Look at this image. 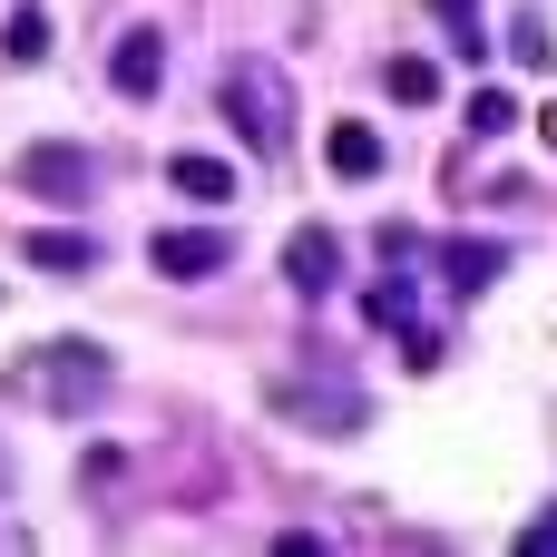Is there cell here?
I'll return each instance as SVG.
<instances>
[{
	"mask_svg": "<svg viewBox=\"0 0 557 557\" xmlns=\"http://www.w3.org/2000/svg\"><path fill=\"white\" fill-rule=\"evenodd\" d=\"M20 392H29L39 411H59V421H88V411L108 401V352H98V343H39V352L20 362Z\"/></svg>",
	"mask_w": 557,
	"mask_h": 557,
	"instance_id": "6da1fadb",
	"label": "cell"
},
{
	"mask_svg": "<svg viewBox=\"0 0 557 557\" xmlns=\"http://www.w3.org/2000/svg\"><path fill=\"white\" fill-rule=\"evenodd\" d=\"M225 117H235L245 147L284 157V137H294V78L264 69V59H235V69H225Z\"/></svg>",
	"mask_w": 557,
	"mask_h": 557,
	"instance_id": "7a4b0ae2",
	"label": "cell"
},
{
	"mask_svg": "<svg viewBox=\"0 0 557 557\" xmlns=\"http://www.w3.org/2000/svg\"><path fill=\"white\" fill-rule=\"evenodd\" d=\"M147 264H157V274H176V284H206V274H225V264H235V245H225L215 225H166V235L147 245Z\"/></svg>",
	"mask_w": 557,
	"mask_h": 557,
	"instance_id": "3957f363",
	"label": "cell"
},
{
	"mask_svg": "<svg viewBox=\"0 0 557 557\" xmlns=\"http://www.w3.org/2000/svg\"><path fill=\"white\" fill-rule=\"evenodd\" d=\"M264 401H274L284 421H313V431H362V421H372V401H362L352 382H333V392H313V382H274Z\"/></svg>",
	"mask_w": 557,
	"mask_h": 557,
	"instance_id": "277c9868",
	"label": "cell"
},
{
	"mask_svg": "<svg viewBox=\"0 0 557 557\" xmlns=\"http://www.w3.org/2000/svg\"><path fill=\"white\" fill-rule=\"evenodd\" d=\"M284 284H294L304 304H323V294L343 284V245H333V225H294V245H284Z\"/></svg>",
	"mask_w": 557,
	"mask_h": 557,
	"instance_id": "5b68a950",
	"label": "cell"
},
{
	"mask_svg": "<svg viewBox=\"0 0 557 557\" xmlns=\"http://www.w3.org/2000/svg\"><path fill=\"white\" fill-rule=\"evenodd\" d=\"M431 264H441V284H450V294H490V284L509 274V245H490V235H441V245H431Z\"/></svg>",
	"mask_w": 557,
	"mask_h": 557,
	"instance_id": "8992f818",
	"label": "cell"
},
{
	"mask_svg": "<svg viewBox=\"0 0 557 557\" xmlns=\"http://www.w3.org/2000/svg\"><path fill=\"white\" fill-rule=\"evenodd\" d=\"M20 186H29V196H88V186H98V157H88V147H29V157H20Z\"/></svg>",
	"mask_w": 557,
	"mask_h": 557,
	"instance_id": "52a82bcc",
	"label": "cell"
},
{
	"mask_svg": "<svg viewBox=\"0 0 557 557\" xmlns=\"http://www.w3.org/2000/svg\"><path fill=\"white\" fill-rule=\"evenodd\" d=\"M166 78V29H127L117 39V98H157Z\"/></svg>",
	"mask_w": 557,
	"mask_h": 557,
	"instance_id": "ba28073f",
	"label": "cell"
},
{
	"mask_svg": "<svg viewBox=\"0 0 557 557\" xmlns=\"http://www.w3.org/2000/svg\"><path fill=\"white\" fill-rule=\"evenodd\" d=\"M323 166H333V176H382V137H372L362 117H343V127L323 137Z\"/></svg>",
	"mask_w": 557,
	"mask_h": 557,
	"instance_id": "9c48e42d",
	"label": "cell"
},
{
	"mask_svg": "<svg viewBox=\"0 0 557 557\" xmlns=\"http://www.w3.org/2000/svg\"><path fill=\"white\" fill-rule=\"evenodd\" d=\"M88 264H98L88 235H69V225H39L29 235V274H88Z\"/></svg>",
	"mask_w": 557,
	"mask_h": 557,
	"instance_id": "30bf717a",
	"label": "cell"
},
{
	"mask_svg": "<svg viewBox=\"0 0 557 557\" xmlns=\"http://www.w3.org/2000/svg\"><path fill=\"white\" fill-rule=\"evenodd\" d=\"M166 186H176V196H196V206H215V196H235V166H225V157H176V166H166Z\"/></svg>",
	"mask_w": 557,
	"mask_h": 557,
	"instance_id": "8fae6325",
	"label": "cell"
},
{
	"mask_svg": "<svg viewBox=\"0 0 557 557\" xmlns=\"http://www.w3.org/2000/svg\"><path fill=\"white\" fill-rule=\"evenodd\" d=\"M382 88H392V98H411V108H431V98H441V69H431V59H392V69H382Z\"/></svg>",
	"mask_w": 557,
	"mask_h": 557,
	"instance_id": "7c38bea8",
	"label": "cell"
},
{
	"mask_svg": "<svg viewBox=\"0 0 557 557\" xmlns=\"http://www.w3.org/2000/svg\"><path fill=\"white\" fill-rule=\"evenodd\" d=\"M470 127H480V137H509V127H519V98H509V88H480V98H470Z\"/></svg>",
	"mask_w": 557,
	"mask_h": 557,
	"instance_id": "4fadbf2b",
	"label": "cell"
},
{
	"mask_svg": "<svg viewBox=\"0 0 557 557\" xmlns=\"http://www.w3.org/2000/svg\"><path fill=\"white\" fill-rule=\"evenodd\" d=\"M0 49H10V59H49V20H39V10H20V20L0 29Z\"/></svg>",
	"mask_w": 557,
	"mask_h": 557,
	"instance_id": "5bb4252c",
	"label": "cell"
},
{
	"mask_svg": "<svg viewBox=\"0 0 557 557\" xmlns=\"http://www.w3.org/2000/svg\"><path fill=\"white\" fill-rule=\"evenodd\" d=\"M441 20H450V39H460V59H480L490 39H480V0H431Z\"/></svg>",
	"mask_w": 557,
	"mask_h": 557,
	"instance_id": "9a60e30c",
	"label": "cell"
},
{
	"mask_svg": "<svg viewBox=\"0 0 557 557\" xmlns=\"http://www.w3.org/2000/svg\"><path fill=\"white\" fill-rule=\"evenodd\" d=\"M509 49H519V69H548V59H557L548 20H519V29H509Z\"/></svg>",
	"mask_w": 557,
	"mask_h": 557,
	"instance_id": "2e32d148",
	"label": "cell"
},
{
	"mask_svg": "<svg viewBox=\"0 0 557 557\" xmlns=\"http://www.w3.org/2000/svg\"><path fill=\"white\" fill-rule=\"evenodd\" d=\"M519 548H529V557H557V509H548V519H529V539H519Z\"/></svg>",
	"mask_w": 557,
	"mask_h": 557,
	"instance_id": "e0dca14e",
	"label": "cell"
},
{
	"mask_svg": "<svg viewBox=\"0 0 557 557\" xmlns=\"http://www.w3.org/2000/svg\"><path fill=\"white\" fill-rule=\"evenodd\" d=\"M0 490H10V460H0Z\"/></svg>",
	"mask_w": 557,
	"mask_h": 557,
	"instance_id": "ac0fdd59",
	"label": "cell"
},
{
	"mask_svg": "<svg viewBox=\"0 0 557 557\" xmlns=\"http://www.w3.org/2000/svg\"><path fill=\"white\" fill-rule=\"evenodd\" d=\"M548 147H557V117H548Z\"/></svg>",
	"mask_w": 557,
	"mask_h": 557,
	"instance_id": "d6986e66",
	"label": "cell"
}]
</instances>
